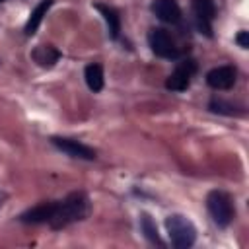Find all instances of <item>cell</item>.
<instances>
[{"mask_svg":"<svg viewBox=\"0 0 249 249\" xmlns=\"http://www.w3.org/2000/svg\"><path fill=\"white\" fill-rule=\"evenodd\" d=\"M86 214H88V196L84 193H72L64 200L56 202L54 214L49 224L54 230H60L76 220H82Z\"/></svg>","mask_w":249,"mask_h":249,"instance_id":"obj_1","label":"cell"},{"mask_svg":"<svg viewBox=\"0 0 249 249\" xmlns=\"http://www.w3.org/2000/svg\"><path fill=\"white\" fill-rule=\"evenodd\" d=\"M165 228L169 233L171 243L177 249H187L196 241V230L193 222L181 214H171L165 218Z\"/></svg>","mask_w":249,"mask_h":249,"instance_id":"obj_2","label":"cell"},{"mask_svg":"<svg viewBox=\"0 0 249 249\" xmlns=\"http://www.w3.org/2000/svg\"><path fill=\"white\" fill-rule=\"evenodd\" d=\"M206 206H208V212L212 216V220L220 226V228H226L231 218H233V204H231V198L228 193L224 191H212L206 198Z\"/></svg>","mask_w":249,"mask_h":249,"instance_id":"obj_3","label":"cell"},{"mask_svg":"<svg viewBox=\"0 0 249 249\" xmlns=\"http://www.w3.org/2000/svg\"><path fill=\"white\" fill-rule=\"evenodd\" d=\"M148 41H150L152 51H154L158 56H161V58H175V56H177L175 41H173V37L169 35L167 29H163V27H154V29H150Z\"/></svg>","mask_w":249,"mask_h":249,"instance_id":"obj_4","label":"cell"},{"mask_svg":"<svg viewBox=\"0 0 249 249\" xmlns=\"http://www.w3.org/2000/svg\"><path fill=\"white\" fill-rule=\"evenodd\" d=\"M196 70V64L193 60H183L177 64V68L169 74V78L165 80V88L167 89H173V91H183L189 88L191 84V76L195 74Z\"/></svg>","mask_w":249,"mask_h":249,"instance_id":"obj_5","label":"cell"},{"mask_svg":"<svg viewBox=\"0 0 249 249\" xmlns=\"http://www.w3.org/2000/svg\"><path fill=\"white\" fill-rule=\"evenodd\" d=\"M51 142H53L58 150H62L64 154H68V156H72V158H80V160H95V156H97L93 148L86 146L84 142L72 140V138H58V136H54V138H51Z\"/></svg>","mask_w":249,"mask_h":249,"instance_id":"obj_6","label":"cell"},{"mask_svg":"<svg viewBox=\"0 0 249 249\" xmlns=\"http://www.w3.org/2000/svg\"><path fill=\"white\" fill-rule=\"evenodd\" d=\"M237 72L233 66H218L206 74V84L214 89H230L235 84Z\"/></svg>","mask_w":249,"mask_h":249,"instance_id":"obj_7","label":"cell"},{"mask_svg":"<svg viewBox=\"0 0 249 249\" xmlns=\"http://www.w3.org/2000/svg\"><path fill=\"white\" fill-rule=\"evenodd\" d=\"M191 6L198 19L200 29H204V33L210 35V21L214 19V14H216L214 0H191Z\"/></svg>","mask_w":249,"mask_h":249,"instance_id":"obj_8","label":"cell"},{"mask_svg":"<svg viewBox=\"0 0 249 249\" xmlns=\"http://www.w3.org/2000/svg\"><path fill=\"white\" fill-rule=\"evenodd\" d=\"M56 202H41L33 208H29L27 212H23L19 218L25 224H43V222H51L53 214H54Z\"/></svg>","mask_w":249,"mask_h":249,"instance_id":"obj_9","label":"cell"},{"mask_svg":"<svg viewBox=\"0 0 249 249\" xmlns=\"http://www.w3.org/2000/svg\"><path fill=\"white\" fill-rule=\"evenodd\" d=\"M152 10L165 23H177L181 19V8L175 0H154Z\"/></svg>","mask_w":249,"mask_h":249,"instance_id":"obj_10","label":"cell"},{"mask_svg":"<svg viewBox=\"0 0 249 249\" xmlns=\"http://www.w3.org/2000/svg\"><path fill=\"white\" fill-rule=\"evenodd\" d=\"M31 56H33V60H35L39 66L51 68V66H54V62L60 58V53H58L53 45H37V47L33 49Z\"/></svg>","mask_w":249,"mask_h":249,"instance_id":"obj_11","label":"cell"},{"mask_svg":"<svg viewBox=\"0 0 249 249\" xmlns=\"http://www.w3.org/2000/svg\"><path fill=\"white\" fill-rule=\"evenodd\" d=\"M95 8L103 16V19H105V23L109 27L111 39H117L119 37V31H121V16H119V12L115 8H111V6H105V4H95Z\"/></svg>","mask_w":249,"mask_h":249,"instance_id":"obj_12","label":"cell"},{"mask_svg":"<svg viewBox=\"0 0 249 249\" xmlns=\"http://www.w3.org/2000/svg\"><path fill=\"white\" fill-rule=\"evenodd\" d=\"M51 4H53V0H43V2L31 12V16H29V19H27V23H25V35H33V33L37 31V27H39V23L43 21V16H45L47 10L51 8Z\"/></svg>","mask_w":249,"mask_h":249,"instance_id":"obj_13","label":"cell"},{"mask_svg":"<svg viewBox=\"0 0 249 249\" xmlns=\"http://www.w3.org/2000/svg\"><path fill=\"white\" fill-rule=\"evenodd\" d=\"M84 76H86V84L91 91H99L103 88V68H101V64H88Z\"/></svg>","mask_w":249,"mask_h":249,"instance_id":"obj_14","label":"cell"},{"mask_svg":"<svg viewBox=\"0 0 249 249\" xmlns=\"http://www.w3.org/2000/svg\"><path fill=\"white\" fill-rule=\"evenodd\" d=\"M140 228H142V231L146 233V237H148L150 241L161 243V241H160V235H158V228H156V224L152 222V218H150L148 214H142V218H140Z\"/></svg>","mask_w":249,"mask_h":249,"instance_id":"obj_15","label":"cell"},{"mask_svg":"<svg viewBox=\"0 0 249 249\" xmlns=\"http://www.w3.org/2000/svg\"><path fill=\"white\" fill-rule=\"evenodd\" d=\"M235 41H237V45H239L241 49H247V47H249V33H247V31H239L237 37H235Z\"/></svg>","mask_w":249,"mask_h":249,"instance_id":"obj_16","label":"cell"},{"mask_svg":"<svg viewBox=\"0 0 249 249\" xmlns=\"http://www.w3.org/2000/svg\"><path fill=\"white\" fill-rule=\"evenodd\" d=\"M0 2H4V0H0Z\"/></svg>","mask_w":249,"mask_h":249,"instance_id":"obj_17","label":"cell"}]
</instances>
